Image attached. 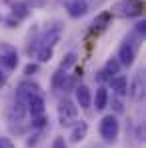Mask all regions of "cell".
I'll return each instance as SVG.
<instances>
[{
	"label": "cell",
	"mask_w": 146,
	"mask_h": 148,
	"mask_svg": "<svg viewBox=\"0 0 146 148\" xmlns=\"http://www.w3.org/2000/svg\"><path fill=\"white\" fill-rule=\"evenodd\" d=\"M144 10L142 2L140 0H118L114 6H112V12L116 16L122 18H134V16H140Z\"/></svg>",
	"instance_id": "obj_1"
},
{
	"label": "cell",
	"mask_w": 146,
	"mask_h": 148,
	"mask_svg": "<svg viewBox=\"0 0 146 148\" xmlns=\"http://www.w3.org/2000/svg\"><path fill=\"white\" fill-rule=\"evenodd\" d=\"M118 132H120V122L114 114H106L102 120H100V138L104 142H114L118 138Z\"/></svg>",
	"instance_id": "obj_2"
},
{
	"label": "cell",
	"mask_w": 146,
	"mask_h": 148,
	"mask_svg": "<svg viewBox=\"0 0 146 148\" xmlns=\"http://www.w3.org/2000/svg\"><path fill=\"white\" fill-rule=\"evenodd\" d=\"M76 120H78V106L72 100H62L58 104V122L64 128H68V126H74Z\"/></svg>",
	"instance_id": "obj_3"
},
{
	"label": "cell",
	"mask_w": 146,
	"mask_h": 148,
	"mask_svg": "<svg viewBox=\"0 0 146 148\" xmlns=\"http://www.w3.org/2000/svg\"><path fill=\"white\" fill-rule=\"evenodd\" d=\"M0 64L8 70H14L18 66V50H16V46L0 42Z\"/></svg>",
	"instance_id": "obj_4"
},
{
	"label": "cell",
	"mask_w": 146,
	"mask_h": 148,
	"mask_svg": "<svg viewBox=\"0 0 146 148\" xmlns=\"http://www.w3.org/2000/svg\"><path fill=\"white\" fill-rule=\"evenodd\" d=\"M24 106H26V112L32 116V118H38V116H44L46 108H44V98L42 94H32L24 100Z\"/></svg>",
	"instance_id": "obj_5"
},
{
	"label": "cell",
	"mask_w": 146,
	"mask_h": 148,
	"mask_svg": "<svg viewBox=\"0 0 146 148\" xmlns=\"http://www.w3.org/2000/svg\"><path fill=\"white\" fill-rule=\"evenodd\" d=\"M32 94H42V88H40L36 82H32V80H24V82H20L18 88H16V102L24 104V100L28 98V96H32Z\"/></svg>",
	"instance_id": "obj_6"
},
{
	"label": "cell",
	"mask_w": 146,
	"mask_h": 148,
	"mask_svg": "<svg viewBox=\"0 0 146 148\" xmlns=\"http://www.w3.org/2000/svg\"><path fill=\"white\" fill-rule=\"evenodd\" d=\"M134 58H136V44H132V42L126 40L124 44H120V48H118L116 60L120 62V66H132Z\"/></svg>",
	"instance_id": "obj_7"
},
{
	"label": "cell",
	"mask_w": 146,
	"mask_h": 148,
	"mask_svg": "<svg viewBox=\"0 0 146 148\" xmlns=\"http://www.w3.org/2000/svg\"><path fill=\"white\" fill-rule=\"evenodd\" d=\"M60 2L72 18H80L88 12V2L86 0H60Z\"/></svg>",
	"instance_id": "obj_8"
},
{
	"label": "cell",
	"mask_w": 146,
	"mask_h": 148,
	"mask_svg": "<svg viewBox=\"0 0 146 148\" xmlns=\"http://www.w3.org/2000/svg\"><path fill=\"white\" fill-rule=\"evenodd\" d=\"M60 36H62V24H60V22H54V26H48L44 38H42V46L54 48V44L60 40Z\"/></svg>",
	"instance_id": "obj_9"
},
{
	"label": "cell",
	"mask_w": 146,
	"mask_h": 148,
	"mask_svg": "<svg viewBox=\"0 0 146 148\" xmlns=\"http://www.w3.org/2000/svg\"><path fill=\"white\" fill-rule=\"evenodd\" d=\"M74 94H76V104L80 108H90L92 104V94H90V88L86 84H78L74 88Z\"/></svg>",
	"instance_id": "obj_10"
},
{
	"label": "cell",
	"mask_w": 146,
	"mask_h": 148,
	"mask_svg": "<svg viewBox=\"0 0 146 148\" xmlns=\"http://www.w3.org/2000/svg\"><path fill=\"white\" fill-rule=\"evenodd\" d=\"M118 72H120V62H118L116 58H110V60L104 64V68L98 72V78H100V80H110V78H114Z\"/></svg>",
	"instance_id": "obj_11"
},
{
	"label": "cell",
	"mask_w": 146,
	"mask_h": 148,
	"mask_svg": "<svg viewBox=\"0 0 146 148\" xmlns=\"http://www.w3.org/2000/svg\"><path fill=\"white\" fill-rule=\"evenodd\" d=\"M128 92H130V96L132 98H142V94H144V72H138L134 76V80H132V84L128 86Z\"/></svg>",
	"instance_id": "obj_12"
},
{
	"label": "cell",
	"mask_w": 146,
	"mask_h": 148,
	"mask_svg": "<svg viewBox=\"0 0 146 148\" xmlns=\"http://www.w3.org/2000/svg\"><path fill=\"white\" fill-rule=\"evenodd\" d=\"M110 86L116 92V96H126L128 94V78L122 76V74H116L114 78H110Z\"/></svg>",
	"instance_id": "obj_13"
},
{
	"label": "cell",
	"mask_w": 146,
	"mask_h": 148,
	"mask_svg": "<svg viewBox=\"0 0 146 148\" xmlns=\"http://www.w3.org/2000/svg\"><path fill=\"white\" fill-rule=\"evenodd\" d=\"M86 132H88V124L84 120H76V124L72 126V132H70V142L78 144L80 140L86 138Z\"/></svg>",
	"instance_id": "obj_14"
},
{
	"label": "cell",
	"mask_w": 146,
	"mask_h": 148,
	"mask_svg": "<svg viewBox=\"0 0 146 148\" xmlns=\"http://www.w3.org/2000/svg\"><path fill=\"white\" fill-rule=\"evenodd\" d=\"M106 104H108V90L104 86H100L96 90V96H94V106H96V110H104Z\"/></svg>",
	"instance_id": "obj_15"
},
{
	"label": "cell",
	"mask_w": 146,
	"mask_h": 148,
	"mask_svg": "<svg viewBox=\"0 0 146 148\" xmlns=\"http://www.w3.org/2000/svg\"><path fill=\"white\" fill-rule=\"evenodd\" d=\"M26 16H28V6L24 2H14L12 4V18L14 20H22Z\"/></svg>",
	"instance_id": "obj_16"
},
{
	"label": "cell",
	"mask_w": 146,
	"mask_h": 148,
	"mask_svg": "<svg viewBox=\"0 0 146 148\" xmlns=\"http://www.w3.org/2000/svg\"><path fill=\"white\" fill-rule=\"evenodd\" d=\"M78 86V78L76 76H68L66 74V78H64V82H62V86H60V90L62 92H70V90H74Z\"/></svg>",
	"instance_id": "obj_17"
},
{
	"label": "cell",
	"mask_w": 146,
	"mask_h": 148,
	"mask_svg": "<svg viewBox=\"0 0 146 148\" xmlns=\"http://www.w3.org/2000/svg\"><path fill=\"white\" fill-rule=\"evenodd\" d=\"M52 50L50 46H42V48L36 52V58H38V62H48L50 58H52Z\"/></svg>",
	"instance_id": "obj_18"
},
{
	"label": "cell",
	"mask_w": 146,
	"mask_h": 148,
	"mask_svg": "<svg viewBox=\"0 0 146 148\" xmlns=\"http://www.w3.org/2000/svg\"><path fill=\"white\" fill-rule=\"evenodd\" d=\"M64 78H66V72H64V70L54 72V78H52V88H54V90H60V86H62Z\"/></svg>",
	"instance_id": "obj_19"
},
{
	"label": "cell",
	"mask_w": 146,
	"mask_h": 148,
	"mask_svg": "<svg viewBox=\"0 0 146 148\" xmlns=\"http://www.w3.org/2000/svg\"><path fill=\"white\" fill-rule=\"evenodd\" d=\"M110 16H112V12H102L100 16H98L96 20H94V26H100V28H104V24L110 20Z\"/></svg>",
	"instance_id": "obj_20"
},
{
	"label": "cell",
	"mask_w": 146,
	"mask_h": 148,
	"mask_svg": "<svg viewBox=\"0 0 146 148\" xmlns=\"http://www.w3.org/2000/svg\"><path fill=\"white\" fill-rule=\"evenodd\" d=\"M74 62H76V54H74V52L66 54V60H62V64H60V70H66L68 66H72Z\"/></svg>",
	"instance_id": "obj_21"
},
{
	"label": "cell",
	"mask_w": 146,
	"mask_h": 148,
	"mask_svg": "<svg viewBox=\"0 0 146 148\" xmlns=\"http://www.w3.org/2000/svg\"><path fill=\"white\" fill-rule=\"evenodd\" d=\"M50 148H68V144H66V140H64L62 136H56V138L52 140V146Z\"/></svg>",
	"instance_id": "obj_22"
},
{
	"label": "cell",
	"mask_w": 146,
	"mask_h": 148,
	"mask_svg": "<svg viewBox=\"0 0 146 148\" xmlns=\"http://www.w3.org/2000/svg\"><path fill=\"white\" fill-rule=\"evenodd\" d=\"M0 148H16V146H14L12 138H8V136H0Z\"/></svg>",
	"instance_id": "obj_23"
},
{
	"label": "cell",
	"mask_w": 146,
	"mask_h": 148,
	"mask_svg": "<svg viewBox=\"0 0 146 148\" xmlns=\"http://www.w3.org/2000/svg\"><path fill=\"white\" fill-rule=\"evenodd\" d=\"M134 32H136L138 36H144V32H146V22H138V24H136V28H134Z\"/></svg>",
	"instance_id": "obj_24"
},
{
	"label": "cell",
	"mask_w": 146,
	"mask_h": 148,
	"mask_svg": "<svg viewBox=\"0 0 146 148\" xmlns=\"http://www.w3.org/2000/svg\"><path fill=\"white\" fill-rule=\"evenodd\" d=\"M36 70H38V64H28V66L24 68L26 74H32V72H36Z\"/></svg>",
	"instance_id": "obj_25"
},
{
	"label": "cell",
	"mask_w": 146,
	"mask_h": 148,
	"mask_svg": "<svg viewBox=\"0 0 146 148\" xmlns=\"http://www.w3.org/2000/svg\"><path fill=\"white\" fill-rule=\"evenodd\" d=\"M114 108H116V112H122V104L118 100H114Z\"/></svg>",
	"instance_id": "obj_26"
},
{
	"label": "cell",
	"mask_w": 146,
	"mask_h": 148,
	"mask_svg": "<svg viewBox=\"0 0 146 148\" xmlns=\"http://www.w3.org/2000/svg\"><path fill=\"white\" fill-rule=\"evenodd\" d=\"M4 82V74H2V70H0V84Z\"/></svg>",
	"instance_id": "obj_27"
}]
</instances>
